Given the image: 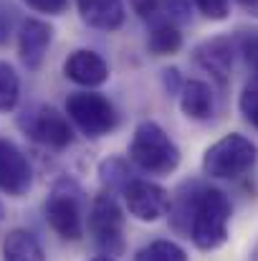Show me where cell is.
<instances>
[{
	"label": "cell",
	"instance_id": "obj_19",
	"mask_svg": "<svg viewBox=\"0 0 258 261\" xmlns=\"http://www.w3.org/2000/svg\"><path fill=\"white\" fill-rule=\"evenodd\" d=\"M99 175H101V182H104V185H109V188H122V190H124L127 182L132 180V177H129L127 163L119 160V158L104 160V163L99 165Z\"/></svg>",
	"mask_w": 258,
	"mask_h": 261
},
{
	"label": "cell",
	"instance_id": "obj_26",
	"mask_svg": "<svg viewBox=\"0 0 258 261\" xmlns=\"http://www.w3.org/2000/svg\"><path fill=\"white\" fill-rule=\"evenodd\" d=\"M236 3H241L243 8H256L258 5V0H236Z\"/></svg>",
	"mask_w": 258,
	"mask_h": 261
},
{
	"label": "cell",
	"instance_id": "obj_5",
	"mask_svg": "<svg viewBox=\"0 0 258 261\" xmlns=\"http://www.w3.org/2000/svg\"><path fill=\"white\" fill-rule=\"evenodd\" d=\"M86 226L89 233L94 236V244L104 254L117 256L124 251V216L111 193H99L91 200Z\"/></svg>",
	"mask_w": 258,
	"mask_h": 261
},
{
	"label": "cell",
	"instance_id": "obj_2",
	"mask_svg": "<svg viewBox=\"0 0 258 261\" xmlns=\"http://www.w3.org/2000/svg\"><path fill=\"white\" fill-rule=\"evenodd\" d=\"M129 160L152 175H170L180 165V150L170 135L152 119L139 122L129 142Z\"/></svg>",
	"mask_w": 258,
	"mask_h": 261
},
{
	"label": "cell",
	"instance_id": "obj_22",
	"mask_svg": "<svg viewBox=\"0 0 258 261\" xmlns=\"http://www.w3.org/2000/svg\"><path fill=\"white\" fill-rule=\"evenodd\" d=\"M160 10L165 13V20H170L175 25L190 20V0H162Z\"/></svg>",
	"mask_w": 258,
	"mask_h": 261
},
{
	"label": "cell",
	"instance_id": "obj_23",
	"mask_svg": "<svg viewBox=\"0 0 258 261\" xmlns=\"http://www.w3.org/2000/svg\"><path fill=\"white\" fill-rule=\"evenodd\" d=\"M208 20H225L231 15V0H192Z\"/></svg>",
	"mask_w": 258,
	"mask_h": 261
},
{
	"label": "cell",
	"instance_id": "obj_24",
	"mask_svg": "<svg viewBox=\"0 0 258 261\" xmlns=\"http://www.w3.org/2000/svg\"><path fill=\"white\" fill-rule=\"evenodd\" d=\"M241 54H243L246 64L251 66V71L258 76V31H248L241 38Z\"/></svg>",
	"mask_w": 258,
	"mask_h": 261
},
{
	"label": "cell",
	"instance_id": "obj_9",
	"mask_svg": "<svg viewBox=\"0 0 258 261\" xmlns=\"http://www.w3.org/2000/svg\"><path fill=\"white\" fill-rule=\"evenodd\" d=\"M31 185H33V170L25 152L15 142L0 137V190L5 195L20 198L31 190Z\"/></svg>",
	"mask_w": 258,
	"mask_h": 261
},
{
	"label": "cell",
	"instance_id": "obj_18",
	"mask_svg": "<svg viewBox=\"0 0 258 261\" xmlns=\"http://www.w3.org/2000/svg\"><path fill=\"white\" fill-rule=\"evenodd\" d=\"M134 261H187V254L175 241H152L137 251Z\"/></svg>",
	"mask_w": 258,
	"mask_h": 261
},
{
	"label": "cell",
	"instance_id": "obj_25",
	"mask_svg": "<svg viewBox=\"0 0 258 261\" xmlns=\"http://www.w3.org/2000/svg\"><path fill=\"white\" fill-rule=\"evenodd\" d=\"M31 10L46 13V15H61L69 8V0H23Z\"/></svg>",
	"mask_w": 258,
	"mask_h": 261
},
{
	"label": "cell",
	"instance_id": "obj_6",
	"mask_svg": "<svg viewBox=\"0 0 258 261\" xmlns=\"http://www.w3.org/2000/svg\"><path fill=\"white\" fill-rule=\"evenodd\" d=\"M66 114L86 137H104L117 127V112L111 101L99 91H76L66 99Z\"/></svg>",
	"mask_w": 258,
	"mask_h": 261
},
{
	"label": "cell",
	"instance_id": "obj_11",
	"mask_svg": "<svg viewBox=\"0 0 258 261\" xmlns=\"http://www.w3.org/2000/svg\"><path fill=\"white\" fill-rule=\"evenodd\" d=\"M64 74H66V79H71L79 87L94 89V87H101L109 79V66H106V61L96 51L79 48V51H74L66 59Z\"/></svg>",
	"mask_w": 258,
	"mask_h": 261
},
{
	"label": "cell",
	"instance_id": "obj_13",
	"mask_svg": "<svg viewBox=\"0 0 258 261\" xmlns=\"http://www.w3.org/2000/svg\"><path fill=\"white\" fill-rule=\"evenodd\" d=\"M79 13L86 25L99 31H117L124 23V3L122 0H76Z\"/></svg>",
	"mask_w": 258,
	"mask_h": 261
},
{
	"label": "cell",
	"instance_id": "obj_16",
	"mask_svg": "<svg viewBox=\"0 0 258 261\" xmlns=\"http://www.w3.org/2000/svg\"><path fill=\"white\" fill-rule=\"evenodd\" d=\"M147 46H150V51L155 56H172V54H177L182 48V33H180V28L175 23L160 20V23L152 25Z\"/></svg>",
	"mask_w": 258,
	"mask_h": 261
},
{
	"label": "cell",
	"instance_id": "obj_14",
	"mask_svg": "<svg viewBox=\"0 0 258 261\" xmlns=\"http://www.w3.org/2000/svg\"><path fill=\"white\" fill-rule=\"evenodd\" d=\"M180 109L190 119H208L213 114V91L205 82L190 79L180 87Z\"/></svg>",
	"mask_w": 258,
	"mask_h": 261
},
{
	"label": "cell",
	"instance_id": "obj_20",
	"mask_svg": "<svg viewBox=\"0 0 258 261\" xmlns=\"http://www.w3.org/2000/svg\"><path fill=\"white\" fill-rule=\"evenodd\" d=\"M238 109H241L243 119H246L251 127L258 129V76H253V79L243 87L241 99H238Z\"/></svg>",
	"mask_w": 258,
	"mask_h": 261
},
{
	"label": "cell",
	"instance_id": "obj_17",
	"mask_svg": "<svg viewBox=\"0 0 258 261\" xmlns=\"http://www.w3.org/2000/svg\"><path fill=\"white\" fill-rule=\"evenodd\" d=\"M20 99V79L15 69L0 61V112H13Z\"/></svg>",
	"mask_w": 258,
	"mask_h": 261
},
{
	"label": "cell",
	"instance_id": "obj_7",
	"mask_svg": "<svg viewBox=\"0 0 258 261\" xmlns=\"http://www.w3.org/2000/svg\"><path fill=\"white\" fill-rule=\"evenodd\" d=\"M124 203H127L129 216L145 223L160 221L172 208L170 193L162 185L150 182V180H129L124 188Z\"/></svg>",
	"mask_w": 258,
	"mask_h": 261
},
{
	"label": "cell",
	"instance_id": "obj_21",
	"mask_svg": "<svg viewBox=\"0 0 258 261\" xmlns=\"http://www.w3.org/2000/svg\"><path fill=\"white\" fill-rule=\"evenodd\" d=\"M18 23V10L10 0H0V46H5L15 31Z\"/></svg>",
	"mask_w": 258,
	"mask_h": 261
},
{
	"label": "cell",
	"instance_id": "obj_12",
	"mask_svg": "<svg viewBox=\"0 0 258 261\" xmlns=\"http://www.w3.org/2000/svg\"><path fill=\"white\" fill-rule=\"evenodd\" d=\"M195 61L210 71V76L220 84L228 82V74H231V66H233V43L228 38H213V41H205L203 46H197L195 51Z\"/></svg>",
	"mask_w": 258,
	"mask_h": 261
},
{
	"label": "cell",
	"instance_id": "obj_10",
	"mask_svg": "<svg viewBox=\"0 0 258 261\" xmlns=\"http://www.w3.org/2000/svg\"><path fill=\"white\" fill-rule=\"evenodd\" d=\"M53 41V28L41 20V18H25L20 23V31H18V54H20V61L25 64L28 71H38L46 54H48V46Z\"/></svg>",
	"mask_w": 258,
	"mask_h": 261
},
{
	"label": "cell",
	"instance_id": "obj_8",
	"mask_svg": "<svg viewBox=\"0 0 258 261\" xmlns=\"http://www.w3.org/2000/svg\"><path fill=\"white\" fill-rule=\"evenodd\" d=\"M23 127L36 142L53 150H64L74 142V129L69 124V117L61 114L56 107H38L36 112L28 114Z\"/></svg>",
	"mask_w": 258,
	"mask_h": 261
},
{
	"label": "cell",
	"instance_id": "obj_1",
	"mask_svg": "<svg viewBox=\"0 0 258 261\" xmlns=\"http://www.w3.org/2000/svg\"><path fill=\"white\" fill-rule=\"evenodd\" d=\"M192 198L185 200V221L187 236L200 251H215L228 241L231 226V200L218 188H200L190 193Z\"/></svg>",
	"mask_w": 258,
	"mask_h": 261
},
{
	"label": "cell",
	"instance_id": "obj_15",
	"mask_svg": "<svg viewBox=\"0 0 258 261\" xmlns=\"http://www.w3.org/2000/svg\"><path fill=\"white\" fill-rule=\"evenodd\" d=\"M3 259L5 261H46V254H43L38 239L31 231L15 228L3 241Z\"/></svg>",
	"mask_w": 258,
	"mask_h": 261
},
{
	"label": "cell",
	"instance_id": "obj_29",
	"mask_svg": "<svg viewBox=\"0 0 258 261\" xmlns=\"http://www.w3.org/2000/svg\"><path fill=\"white\" fill-rule=\"evenodd\" d=\"M0 218H3V205H0Z\"/></svg>",
	"mask_w": 258,
	"mask_h": 261
},
{
	"label": "cell",
	"instance_id": "obj_28",
	"mask_svg": "<svg viewBox=\"0 0 258 261\" xmlns=\"http://www.w3.org/2000/svg\"><path fill=\"white\" fill-rule=\"evenodd\" d=\"M253 261H258V249H256V254H253Z\"/></svg>",
	"mask_w": 258,
	"mask_h": 261
},
{
	"label": "cell",
	"instance_id": "obj_3",
	"mask_svg": "<svg viewBox=\"0 0 258 261\" xmlns=\"http://www.w3.org/2000/svg\"><path fill=\"white\" fill-rule=\"evenodd\" d=\"M258 163V147L248 137L231 132L213 142L203 155V170L218 180H236L241 175L251 173Z\"/></svg>",
	"mask_w": 258,
	"mask_h": 261
},
{
	"label": "cell",
	"instance_id": "obj_27",
	"mask_svg": "<svg viewBox=\"0 0 258 261\" xmlns=\"http://www.w3.org/2000/svg\"><path fill=\"white\" fill-rule=\"evenodd\" d=\"M89 261H114L109 254H104V256H94V259H89Z\"/></svg>",
	"mask_w": 258,
	"mask_h": 261
},
{
	"label": "cell",
	"instance_id": "obj_4",
	"mask_svg": "<svg viewBox=\"0 0 258 261\" xmlns=\"http://www.w3.org/2000/svg\"><path fill=\"white\" fill-rule=\"evenodd\" d=\"M81 188L71 177L56 180L51 188V195L46 200V221L51 228L66 239V241H79L84 236V203H81Z\"/></svg>",
	"mask_w": 258,
	"mask_h": 261
}]
</instances>
